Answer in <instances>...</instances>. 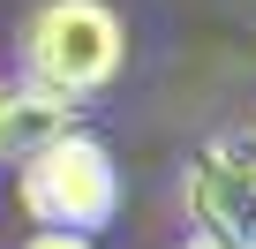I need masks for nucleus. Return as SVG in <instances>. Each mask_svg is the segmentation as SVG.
I'll use <instances>...</instances> for the list:
<instances>
[{"mask_svg": "<svg viewBox=\"0 0 256 249\" xmlns=\"http://www.w3.org/2000/svg\"><path fill=\"white\" fill-rule=\"evenodd\" d=\"M23 76L68 98H98L128 61V23L106 0H38L23 16Z\"/></svg>", "mask_w": 256, "mask_h": 249, "instance_id": "obj_1", "label": "nucleus"}, {"mask_svg": "<svg viewBox=\"0 0 256 249\" xmlns=\"http://www.w3.org/2000/svg\"><path fill=\"white\" fill-rule=\"evenodd\" d=\"M16 196H23V211H30L38 226L98 234V226H113V211H120V166H113V151H106L98 136L68 129L60 144H46V151L23 159Z\"/></svg>", "mask_w": 256, "mask_h": 249, "instance_id": "obj_2", "label": "nucleus"}, {"mask_svg": "<svg viewBox=\"0 0 256 249\" xmlns=\"http://www.w3.org/2000/svg\"><path fill=\"white\" fill-rule=\"evenodd\" d=\"M181 196H188V219H196L204 234H218V241L241 249V241L256 234V136H241V129L211 136V144L188 159Z\"/></svg>", "mask_w": 256, "mask_h": 249, "instance_id": "obj_3", "label": "nucleus"}, {"mask_svg": "<svg viewBox=\"0 0 256 249\" xmlns=\"http://www.w3.org/2000/svg\"><path fill=\"white\" fill-rule=\"evenodd\" d=\"M68 129H83V98H68V91H46V83H0V159L8 166H23L30 151H46V144H60Z\"/></svg>", "mask_w": 256, "mask_h": 249, "instance_id": "obj_4", "label": "nucleus"}, {"mask_svg": "<svg viewBox=\"0 0 256 249\" xmlns=\"http://www.w3.org/2000/svg\"><path fill=\"white\" fill-rule=\"evenodd\" d=\"M23 249H90V234H60V226H38Z\"/></svg>", "mask_w": 256, "mask_h": 249, "instance_id": "obj_5", "label": "nucleus"}, {"mask_svg": "<svg viewBox=\"0 0 256 249\" xmlns=\"http://www.w3.org/2000/svg\"><path fill=\"white\" fill-rule=\"evenodd\" d=\"M174 249H234V241H218V234H204V226H196V234H181Z\"/></svg>", "mask_w": 256, "mask_h": 249, "instance_id": "obj_6", "label": "nucleus"}, {"mask_svg": "<svg viewBox=\"0 0 256 249\" xmlns=\"http://www.w3.org/2000/svg\"><path fill=\"white\" fill-rule=\"evenodd\" d=\"M241 249H256V234H248V241H241Z\"/></svg>", "mask_w": 256, "mask_h": 249, "instance_id": "obj_7", "label": "nucleus"}]
</instances>
